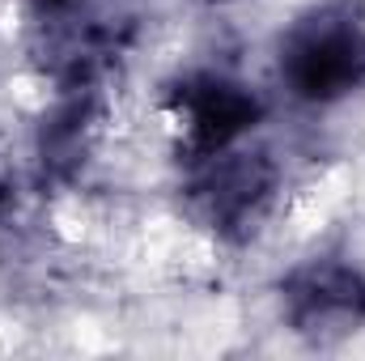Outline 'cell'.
Returning a JSON list of instances; mask_svg holds the SVG:
<instances>
[{"instance_id":"cell-3","label":"cell","mask_w":365,"mask_h":361,"mask_svg":"<svg viewBox=\"0 0 365 361\" xmlns=\"http://www.w3.org/2000/svg\"><path fill=\"white\" fill-rule=\"evenodd\" d=\"M264 111L268 106L255 86L225 73H191L170 90V115L191 162L242 145L259 128Z\"/></svg>"},{"instance_id":"cell-4","label":"cell","mask_w":365,"mask_h":361,"mask_svg":"<svg viewBox=\"0 0 365 361\" xmlns=\"http://www.w3.org/2000/svg\"><path fill=\"white\" fill-rule=\"evenodd\" d=\"M280 306L297 336L314 345L344 340L365 323V276L344 260H306L284 276Z\"/></svg>"},{"instance_id":"cell-2","label":"cell","mask_w":365,"mask_h":361,"mask_svg":"<svg viewBox=\"0 0 365 361\" xmlns=\"http://www.w3.org/2000/svg\"><path fill=\"white\" fill-rule=\"evenodd\" d=\"M280 191V166L255 145H234L191 162V208L221 238H251L272 213Z\"/></svg>"},{"instance_id":"cell-1","label":"cell","mask_w":365,"mask_h":361,"mask_svg":"<svg viewBox=\"0 0 365 361\" xmlns=\"http://www.w3.org/2000/svg\"><path fill=\"white\" fill-rule=\"evenodd\" d=\"M280 86L297 102L327 106L365 86V9L357 0H327L302 13L280 34Z\"/></svg>"}]
</instances>
